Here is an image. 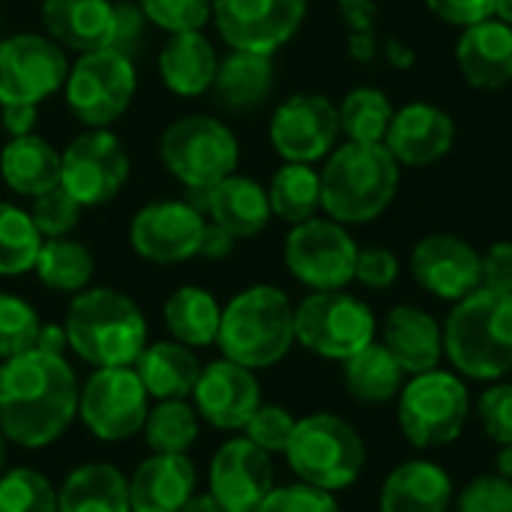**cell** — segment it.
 <instances>
[{
	"label": "cell",
	"instance_id": "30",
	"mask_svg": "<svg viewBox=\"0 0 512 512\" xmlns=\"http://www.w3.org/2000/svg\"><path fill=\"white\" fill-rule=\"evenodd\" d=\"M135 366L144 390L159 402L189 396L201 378V363L183 342H156L141 351Z\"/></svg>",
	"mask_w": 512,
	"mask_h": 512
},
{
	"label": "cell",
	"instance_id": "53",
	"mask_svg": "<svg viewBox=\"0 0 512 512\" xmlns=\"http://www.w3.org/2000/svg\"><path fill=\"white\" fill-rule=\"evenodd\" d=\"M0 120L12 138L30 135L36 123V105H0Z\"/></svg>",
	"mask_w": 512,
	"mask_h": 512
},
{
	"label": "cell",
	"instance_id": "12",
	"mask_svg": "<svg viewBox=\"0 0 512 512\" xmlns=\"http://www.w3.org/2000/svg\"><path fill=\"white\" fill-rule=\"evenodd\" d=\"M129 177V153L108 129H87L60 153V186L81 204L99 207L117 198Z\"/></svg>",
	"mask_w": 512,
	"mask_h": 512
},
{
	"label": "cell",
	"instance_id": "2",
	"mask_svg": "<svg viewBox=\"0 0 512 512\" xmlns=\"http://www.w3.org/2000/svg\"><path fill=\"white\" fill-rule=\"evenodd\" d=\"M444 354L462 378L501 381L512 372V291L477 288L444 324Z\"/></svg>",
	"mask_w": 512,
	"mask_h": 512
},
{
	"label": "cell",
	"instance_id": "29",
	"mask_svg": "<svg viewBox=\"0 0 512 512\" xmlns=\"http://www.w3.org/2000/svg\"><path fill=\"white\" fill-rule=\"evenodd\" d=\"M0 174L12 192L36 198L60 186V153L33 132L12 138L0 153Z\"/></svg>",
	"mask_w": 512,
	"mask_h": 512
},
{
	"label": "cell",
	"instance_id": "13",
	"mask_svg": "<svg viewBox=\"0 0 512 512\" xmlns=\"http://www.w3.org/2000/svg\"><path fill=\"white\" fill-rule=\"evenodd\" d=\"M147 399L150 393L132 366H105L78 393V414L99 441H126L144 429Z\"/></svg>",
	"mask_w": 512,
	"mask_h": 512
},
{
	"label": "cell",
	"instance_id": "9",
	"mask_svg": "<svg viewBox=\"0 0 512 512\" xmlns=\"http://www.w3.org/2000/svg\"><path fill=\"white\" fill-rule=\"evenodd\" d=\"M375 312L348 291H312L294 309L297 342L327 360H348L375 342Z\"/></svg>",
	"mask_w": 512,
	"mask_h": 512
},
{
	"label": "cell",
	"instance_id": "31",
	"mask_svg": "<svg viewBox=\"0 0 512 512\" xmlns=\"http://www.w3.org/2000/svg\"><path fill=\"white\" fill-rule=\"evenodd\" d=\"M57 512H132L129 480L114 465H81L63 480Z\"/></svg>",
	"mask_w": 512,
	"mask_h": 512
},
{
	"label": "cell",
	"instance_id": "5",
	"mask_svg": "<svg viewBox=\"0 0 512 512\" xmlns=\"http://www.w3.org/2000/svg\"><path fill=\"white\" fill-rule=\"evenodd\" d=\"M225 360L246 369H270L297 342L294 306L276 285H252L240 291L225 309L216 336Z\"/></svg>",
	"mask_w": 512,
	"mask_h": 512
},
{
	"label": "cell",
	"instance_id": "4",
	"mask_svg": "<svg viewBox=\"0 0 512 512\" xmlns=\"http://www.w3.org/2000/svg\"><path fill=\"white\" fill-rule=\"evenodd\" d=\"M66 339L72 351L105 369L132 366L147 342V321L141 309L114 288H84L66 309Z\"/></svg>",
	"mask_w": 512,
	"mask_h": 512
},
{
	"label": "cell",
	"instance_id": "1",
	"mask_svg": "<svg viewBox=\"0 0 512 512\" xmlns=\"http://www.w3.org/2000/svg\"><path fill=\"white\" fill-rule=\"evenodd\" d=\"M78 411L75 372L63 354L24 351L0 369V432L6 441L39 450L57 441Z\"/></svg>",
	"mask_w": 512,
	"mask_h": 512
},
{
	"label": "cell",
	"instance_id": "20",
	"mask_svg": "<svg viewBox=\"0 0 512 512\" xmlns=\"http://www.w3.org/2000/svg\"><path fill=\"white\" fill-rule=\"evenodd\" d=\"M453 141L456 123L444 108L432 102H408L393 114L384 147L399 165L426 168L444 159L453 150Z\"/></svg>",
	"mask_w": 512,
	"mask_h": 512
},
{
	"label": "cell",
	"instance_id": "18",
	"mask_svg": "<svg viewBox=\"0 0 512 512\" xmlns=\"http://www.w3.org/2000/svg\"><path fill=\"white\" fill-rule=\"evenodd\" d=\"M273 492L270 453L249 438H234L219 447L210 465V495L225 512H255Z\"/></svg>",
	"mask_w": 512,
	"mask_h": 512
},
{
	"label": "cell",
	"instance_id": "59",
	"mask_svg": "<svg viewBox=\"0 0 512 512\" xmlns=\"http://www.w3.org/2000/svg\"><path fill=\"white\" fill-rule=\"evenodd\" d=\"M495 18L512 27V0H495Z\"/></svg>",
	"mask_w": 512,
	"mask_h": 512
},
{
	"label": "cell",
	"instance_id": "42",
	"mask_svg": "<svg viewBox=\"0 0 512 512\" xmlns=\"http://www.w3.org/2000/svg\"><path fill=\"white\" fill-rule=\"evenodd\" d=\"M144 18L168 33L201 30L213 18V0H138Z\"/></svg>",
	"mask_w": 512,
	"mask_h": 512
},
{
	"label": "cell",
	"instance_id": "10",
	"mask_svg": "<svg viewBox=\"0 0 512 512\" xmlns=\"http://www.w3.org/2000/svg\"><path fill=\"white\" fill-rule=\"evenodd\" d=\"M135 63L132 57L99 48L75 60L66 75V105L90 129H108L135 96Z\"/></svg>",
	"mask_w": 512,
	"mask_h": 512
},
{
	"label": "cell",
	"instance_id": "35",
	"mask_svg": "<svg viewBox=\"0 0 512 512\" xmlns=\"http://www.w3.org/2000/svg\"><path fill=\"white\" fill-rule=\"evenodd\" d=\"M273 216L300 225L321 210V171L306 162H285L267 189Z\"/></svg>",
	"mask_w": 512,
	"mask_h": 512
},
{
	"label": "cell",
	"instance_id": "25",
	"mask_svg": "<svg viewBox=\"0 0 512 512\" xmlns=\"http://www.w3.org/2000/svg\"><path fill=\"white\" fill-rule=\"evenodd\" d=\"M195 198L198 204L192 207L207 213L219 228H225L234 237H255L258 231L267 228L273 216L267 189L252 177H240V174H228L216 186L195 192Z\"/></svg>",
	"mask_w": 512,
	"mask_h": 512
},
{
	"label": "cell",
	"instance_id": "43",
	"mask_svg": "<svg viewBox=\"0 0 512 512\" xmlns=\"http://www.w3.org/2000/svg\"><path fill=\"white\" fill-rule=\"evenodd\" d=\"M30 219L42 237H66L81 219V204L63 186H54L33 198Z\"/></svg>",
	"mask_w": 512,
	"mask_h": 512
},
{
	"label": "cell",
	"instance_id": "3",
	"mask_svg": "<svg viewBox=\"0 0 512 512\" xmlns=\"http://www.w3.org/2000/svg\"><path fill=\"white\" fill-rule=\"evenodd\" d=\"M399 192V162L384 144L348 141L321 171V210L342 225L378 219Z\"/></svg>",
	"mask_w": 512,
	"mask_h": 512
},
{
	"label": "cell",
	"instance_id": "17",
	"mask_svg": "<svg viewBox=\"0 0 512 512\" xmlns=\"http://www.w3.org/2000/svg\"><path fill=\"white\" fill-rule=\"evenodd\" d=\"M204 228V213L189 201H153L135 213L129 243L144 261L180 264L198 255Z\"/></svg>",
	"mask_w": 512,
	"mask_h": 512
},
{
	"label": "cell",
	"instance_id": "23",
	"mask_svg": "<svg viewBox=\"0 0 512 512\" xmlns=\"http://www.w3.org/2000/svg\"><path fill=\"white\" fill-rule=\"evenodd\" d=\"M462 78L477 90H501L512 81V27L495 15L462 27L456 42Z\"/></svg>",
	"mask_w": 512,
	"mask_h": 512
},
{
	"label": "cell",
	"instance_id": "50",
	"mask_svg": "<svg viewBox=\"0 0 512 512\" xmlns=\"http://www.w3.org/2000/svg\"><path fill=\"white\" fill-rule=\"evenodd\" d=\"M480 285L495 291H512V243L498 240L480 255Z\"/></svg>",
	"mask_w": 512,
	"mask_h": 512
},
{
	"label": "cell",
	"instance_id": "8",
	"mask_svg": "<svg viewBox=\"0 0 512 512\" xmlns=\"http://www.w3.org/2000/svg\"><path fill=\"white\" fill-rule=\"evenodd\" d=\"M162 165L189 189L201 192L234 174L240 162V144L234 132L216 117H180L159 138Z\"/></svg>",
	"mask_w": 512,
	"mask_h": 512
},
{
	"label": "cell",
	"instance_id": "55",
	"mask_svg": "<svg viewBox=\"0 0 512 512\" xmlns=\"http://www.w3.org/2000/svg\"><path fill=\"white\" fill-rule=\"evenodd\" d=\"M66 345H69V339H66V330H63V327L48 324V327H42V330H39V339H36V348H39V351L63 354V348H66Z\"/></svg>",
	"mask_w": 512,
	"mask_h": 512
},
{
	"label": "cell",
	"instance_id": "41",
	"mask_svg": "<svg viewBox=\"0 0 512 512\" xmlns=\"http://www.w3.org/2000/svg\"><path fill=\"white\" fill-rule=\"evenodd\" d=\"M39 330L42 324L30 303H24L15 294H0V357L3 360L33 351Z\"/></svg>",
	"mask_w": 512,
	"mask_h": 512
},
{
	"label": "cell",
	"instance_id": "27",
	"mask_svg": "<svg viewBox=\"0 0 512 512\" xmlns=\"http://www.w3.org/2000/svg\"><path fill=\"white\" fill-rule=\"evenodd\" d=\"M453 498V480L441 465L411 459L387 474L378 504L381 512H447Z\"/></svg>",
	"mask_w": 512,
	"mask_h": 512
},
{
	"label": "cell",
	"instance_id": "22",
	"mask_svg": "<svg viewBox=\"0 0 512 512\" xmlns=\"http://www.w3.org/2000/svg\"><path fill=\"white\" fill-rule=\"evenodd\" d=\"M381 345L396 357L405 375H423L444 360V327L420 306H393L381 327Z\"/></svg>",
	"mask_w": 512,
	"mask_h": 512
},
{
	"label": "cell",
	"instance_id": "24",
	"mask_svg": "<svg viewBox=\"0 0 512 512\" xmlns=\"http://www.w3.org/2000/svg\"><path fill=\"white\" fill-rule=\"evenodd\" d=\"M42 24L60 48L87 54L111 48L117 9L111 0H42Z\"/></svg>",
	"mask_w": 512,
	"mask_h": 512
},
{
	"label": "cell",
	"instance_id": "45",
	"mask_svg": "<svg viewBox=\"0 0 512 512\" xmlns=\"http://www.w3.org/2000/svg\"><path fill=\"white\" fill-rule=\"evenodd\" d=\"M339 12L348 24L351 57L360 63L375 60V54H378V33H375L378 6H375V0H339Z\"/></svg>",
	"mask_w": 512,
	"mask_h": 512
},
{
	"label": "cell",
	"instance_id": "54",
	"mask_svg": "<svg viewBox=\"0 0 512 512\" xmlns=\"http://www.w3.org/2000/svg\"><path fill=\"white\" fill-rule=\"evenodd\" d=\"M234 234H228L225 228H219L216 222H210L207 228H204V237H201V249H198V255H204V258H210V261H222V258H228L231 255V249H234Z\"/></svg>",
	"mask_w": 512,
	"mask_h": 512
},
{
	"label": "cell",
	"instance_id": "26",
	"mask_svg": "<svg viewBox=\"0 0 512 512\" xmlns=\"http://www.w3.org/2000/svg\"><path fill=\"white\" fill-rule=\"evenodd\" d=\"M195 492V465L180 453H156L129 480L132 512H180Z\"/></svg>",
	"mask_w": 512,
	"mask_h": 512
},
{
	"label": "cell",
	"instance_id": "19",
	"mask_svg": "<svg viewBox=\"0 0 512 512\" xmlns=\"http://www.w3.org/2000/svg\"><path fill=\"white\" fill-rule=\"evenodd\" d=\"M411 273L432 297L459 303L480 288V252L456 234H429L411 252Z\"/></svg>",
	"mask_w": 512,
	"mask_h": 512
},
{
	"label": "cell",
	"instance_id": "60",
	"mask_svg": "<svg viewBox=\"0 0 512 512\" xmlns=\"http://www.w3.org/2000/svg\"><path fill=\"white\" fill-rule=\"evenodd\" d=\"M3 441H6V435L0 432V468H3V462H6V444H3Z\"/></svg>",
	"mask_w": 512,
	"mask_h": 512
},
{
	"label": "cell",
	"instance_id": "52",
	"mask_svg": "<svg viewBox=\"0 0 512 512\" xmlns=\"http://www.w3.org/2000/svg\"><path fill=\"white\" fill-rule=\"evenodd\" d=\"M114 9H117V27H114L111 48L132 57V51L141 39V30H144V12H141V6H132V3H120V6L114 3Z\"/></svg>",
	"mask_w": 512,
	"mask_h": 512
},
{
	"label": "cell",
	"instance_id": "6",
	"mask_svg": "<svg viewBox=\"0 0 512 512\" xmlns=\"http://www.w3.org/2000/svg\"><path fill=\"white\" fill-rule=\"evenodd\" d=\"M285 456L300 483L324 492L354 486L366 468V444L360 432L336 414H309L297 420Z\"/></svg>",
	"mask_w": 512,
	"mask_h": 512
},
{
	"label": "cell",
	"instance_id": "11",
	"mask_svg": "<svg viewBox=\"0 0 512 512\" xmlns=\"http://www.w3.org/2000/svg\"><path fill=\"white\" fill-rule=\"evenodd\" d=\"M360 246L336 219H306L285 240V264L297 282L312 291H342L354 282Z\"/></svg>",
	"mask_w": 512,
	"mask_h": 512
},
{
	"label": "cell",
	"instance_id": "46",
	"mask_svg": "<svg viewBox=\"0 0 512 512\" xmlns=\"http://www.w3.org/2000/svg\"><path fill=\"white\" fill-rule=\"evenodd\" d=\"M255 512H342L333 492H324L309 483L294 486H273V492L258 504Z\"/></svg>",
	"mask_w": 512,
	"mask_h": 512
},
{
	"label": "cell",
	"instance_id": "40",
	"mask_svg": "<svg viewBox=\"0 0 512 512\" xmlns=\"http://www.w3.org/2000/svg\"><path fill=\"white\" fill-rule=\"evenodd\" d=\"M0 512H57V492L33 468L0 477Z\"/></svg>",
	"mask_w": 512,
	"mask_h": 512
},
{
	"label": "cell",
	"instance_id": "7",
	"mask_svg": "<svg viewBox=\"0 0 512 512\" xmlns=\"http://www.w3.org/2000/svg\"><path fill=\"white\" fill-rule=\"evenodd\" d=\"M471 414V393L459 372L432 369L411 375L399 393V429L417 450H438L459 441Z\"/></svg>",
	"mask_w": 512,
	"mask_h": 512
},
{
	"label": "cell",
	"instance_id": "28",
	"mask_svg": "<svg viewBox=\"0 0 512 512\" xmlns=\"http://www.w3.org/2000/svg\"><path fill=\"white\" fill-rule=\"evenodd\" d=\"M216 69H219L216 48L201 30L171 33V39L159 51L162 84L177 96H201L213 90Z\"/></svg>",
	"mask_w": 512,
	"mask_h": 512
},
{
	"label": "cell",
	"instance_id": "58",
	"mask_svg": "<svg viewBox=\"0 0 512 512\" xmlns=\"http://www.w3.org/2000/svg\"><path fill=\"white\" fill-rule=\"evenodd\" d=\"M495 465H498V474H501V477L512 480V444H504V447H501Z\"/></svg>",
	"mask_w": 512,
	"mask_h": 512
},
{
	"label": "cell",
	"instance_id": "15",
	"mask_svg": "<svg viewBox=\"0 0 512 512\" xmlns=\"http://www.w3.org/2000/svg\"><path fill=\"white\" fill-rule=\"evenodd\" d=\"M309 0H213L219 36L234 51L273 54L303 24Z\"/></svg>",
	"mask_w": 512,
	"mask_h": 512
},
{
	"label": "cell",
	"instance_id": "51",
	"mask_svg": "<svg viewBox=\"0 0 512 512\" xmlns=\"http://www.w3.org/2000/svg\"><path fill=\"white\" fill-rule=\"evenodd\" d=\"M426 6L447 24L468 27L495 15V0H426Z\"/></svg>",
	"mask_w": 512,
	"mask_h": 512
},
{
	"label": "cell",
	"instance_id": "21",
	"mask_svg": "<svg viewBox=\"0 0 512 512\" xmlns=\"http://www.w3.org/2000/svg\"><path fill=\"white\" fill-rule=\"evenodd\" d=\"M195 405L198 414L216 429H243L255 408L261 405V387L252 369L234 360H216L201 369L195 384Z\"/></svg>",
	"mask_w": 512,
	"mask_h": 512
},
{
	"label": "cell",
	"instance_id": "33",
	"mask_svg": "<svg viewBox=\"0 0 512 512\" xmlns=\"http://www.w3.org/2000/svg\"><path fill=\"white\" fill-rule=\"evenodd\" d=\"M342 375H345L348 393L366 405H387L405 387L402 366L381 342H372L363 351L342 360Z\"/></svg>",
	"mask_w": 512,
	"mask_h": 512
},
{
	"label": "cell",
	"instance_id": "49",
	"mask_svg": "<svg viewBox=\"0 0 512 512\" xmlns=\"http://www.w3.org/2000/svg\"><path fill=\"white\" fill-rule=\"evenodd\" d=\"M354 279L372 291H387L399 279V258L384 246H366L357 252Z\"/></svg>",
	"mask_w": 512,
	"mask_h": 512
},
{
	"label": "cell",
	"instance_id": "56",
	"mask_svg": "<svg viewBox=\"0 0 512 512\" xmlns=\"http://www.w3.org/2000/svg\"><path fill=\"white\" fill-rule=\"evenodd\" d=\"M180 512H225L219 507V501L213 498V495H192L186 504H183V510Z\"/></svg>",
	"mask_w": 512,
	"mask_h": 512
},
{
	"label": "cell",
	"instance_id": "36",
	"mask_svg": "<svg viewBox=\"0 0 512 512\" xmlns=\"http://www.w3.org/2000/svg\"><path fill=\"white\" fill-rule=\"evenodd\" d=\"M33 270L42 285H48L54 291L78 294L90 285L96 261L84 243L66 240V237H48V240H42Z\"/></svg>",
	"mask_w": 512,
	"mask_h": 512
},
{
	"label": "cell",
	"instance_id": "47",
	"mask_svg": "<svg viewBox=\"0 0 512 512\" xmlns=\"http://www.w3.org/2000/svg\"><path fill=\"white\" fill-rule=\"evenodd\" d=\"M453 501L456 512H512V480L501 474L474 477Z\"/></svg>",
	"mask_w": 512,
	"mask_h": 512
},
{
	"label": "cell",
	"instance_id": "39",
	"mask_svg": "<svg viewBox=\"0 0 512 512\" xmlns=\"http://www.w3.org/2000/svg\"><path fill=\"white\" fill-rule=\"evenodd\" d=\"M147 444L153 453H186L198 438V414L183 399L159 402L144 423Z\"/></svg>",
	"mask_w": 512,
	"mask_h": 512
},
{
	"label": "cell",
	"instance_id": "32",
	"mask_svg": "<svg viewBox=\"0 0 512 512\" xmlns=\"http://www.w3.org/2000/svg\"><path fill=\"white\" fill-rule=\"evenodd\" d=\"M276 72H273V54H258V51H231L219 69H216V99L225 108L246 111L261 105L270 90H273Z\"/></svg>",
	"mask_w": 512,
	"mask_h": 512
},
{
	"label": "cell",
	"instance_id": "14",
	"mask_svg": "<svg viewBox=\"0 0 512 512\" xmlns=\"http://www.w3.org/2000/svg\"><path fill=\"white\" fill-rule=\"evenodd\" d=\"M66 51L39 33L0 42V105H39L66 84Z\"/></svg>",
	"mask_w": 512,
	"mask_h": 512
},
{
	"label": "cell",
	"instance_id": "48",
	"mask_svg": "<svg viewBox=\"0 0 512 512\" xmlns=\"http://www.w3.org/2000/svg\"><path fill=\"white\" fill-rule=\"evenodd\" d=\"M477 417L492 441L512 444V384H492L477 399Z\"/></svg>",
	"mask_w": 512,
	"mask_h": 512
},
{
	"label": "cell",
	"instance_id": "38",
	"mask_svg": "<svg viewBox=\"0 0 512 512\" xmlns=\"http://www.w3.org/2000/svg\"><path fill=\"white\" fill-rule=\"evenodd\" d=\"M42 249V234L30 213L0 201V276H18L33 270Z\"/></svg>",
	"mask_w": 512,
	"mask_h": 512
},
{
	"label": "cell",
	"instance_id": "16",
	"mask_svg": "<svg viewBox=\"0 0 512 512\" xmlns=\"http://www.w3.org/2000/svg\"><path fill=\"white\" fill-rule=\"evenodd\" d=\"M339 108L321 93L288 96L270 120V144L285 162H318L336 150Z\"/></svg>",
	"mask_w": 512,
	"mask_h": 512
},
{
	"label": "cell",
	"instance_id": "37",
	"mask_svg": "<svg viewBox=\"0 0 512 512\" xmlns=\"http://www.w3.org/2000/svg\"><path fill=\"white\" fill-rule=\"evenodd\" d=\"M336 108L342 135L357 144H384L396 114L393 102L378 87H354Z\"/></svg>",
	"mask_w": 512,
	"mask_h": 512
},
{
	"label": "cell",
	"instance_id": "34",
	"mask_svg": "<svg viewBox=\"0 0 512 512\" xmlns=\"http://www.w3.org/2000/svg\"><path fill=\"white\" fill-rule=\"evenodd\" d=\"M165 324L171 330V336L189 348H204L213 345L219 336V324H222V309L216 303V297L204 288L195 285H183L177 288L168 300H165Z\"/></svg>",
	"mask_w": 512,
	"mask_h": 512
},
{
	"label": "cell",
	"instance_id": "57",
	"mask_svg": "<svg viewBox=\"0 0 512 512\" xmlns=\"http://www.w3.org/2000/svg\"><path fill=\"white\" fill-rule=\"evenodd\" d=\"M387 57H390V63H396L402 69H408L414 63V51L402 42H387Z\"/></svg>",
	"mask_w": 512,
	"mask_h": 512
},
{
	"label": "cell",
	"instance_id": "44",
	"mask_svg": "<svg viewBox=\"0 0 512 512\" xmlns=\"http://www.w3.org/2000/svg\"><path fill=\"white\" fill-rule=\"evenodd\" d=\"M294 426H297V420L285 408H279V405H258L243 429H246V438L255 447H261L264 453L273 456V453H285L288 450Z\"/></svg>",
	"mask_w": 512,
	"mask_h": 512
}]
</instances>
